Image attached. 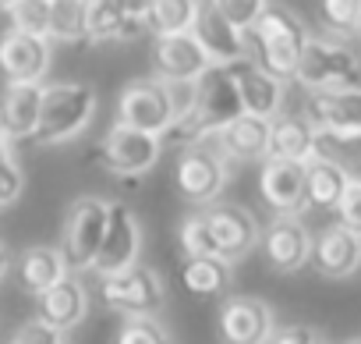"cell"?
Instances as JSON below:
<instances>
[{
  "mask_svg": "<svg viewBox=\"0 0 361 344\" xmlns=\"http://www.w3.org/2000/svg\"><path fill=\"white\" fill-rule=\"evenodd\" d=\"M117 121L128 128H138V131L166 135L177 121L166 82L163 78H135L131 85H124V93L117 100Z\"/></svg>",
  "mask_w": 361,
  "mask_h": 344,
  "instance_id": "5",
  "label": "cell"
},
{
  "mask_svg": "<svg viewBox=\"0 0 361 344\" xmlns=\"http://www.w3.org/2000/svg\"><path fill=\"white\" fill-rule=\"evenodd\" d=\"M347 170H350V178H354V182H361V160H354Z\"/></svg>",
  "mask_w": 361,
  "mask_h": 344,
  "instance_id": "42",
  "label": "cell"
},
{
  "mask_svg": "<svg viewBox=\"0 0 361 344\" xmlns=\"http://www.w3.org/2000/svg\"><path fill=\"white\" fill-rule=\"evenodd\" d=\"M206 224L213 231V245H216V256L234 263L241 256H248L255 245H259V224L255 217L245 210V206H234V203H209L206 210Z\"/></svg>",
  "mask_w": 361,
  "mask_h": 344,
  "instance_id": "13",
  "label": "cell"
},
{
  "mask_svg": "<svg viewBox=\"0 0 361 344\" xmlns=\"http://www.w3.org/2000/svg\"><path fill=\"white\" fill-rule=\"evenodd\" d=\"M308 263L322 273V277H350L361 266V235H354L343 224L322 227L319 238L312 242V256Z\"/></svg>",
  "mask_w": 361,
  "mask_h": 344,
  "instance_id": "20",
  "label": "cell"
},
{
  "mask_svg": "<svg viewBox=\"0 0 361 344\" xmlns=\"http://www.w3.org/2000/svg\"><path fill=\"white\" fill-rule=\"evenodd\" d=\"M117 344H170V333L152 316H128L117 330Z\"/></svg>",
  "mask_w": 361,
  "mask_h": 344,
  "instance_id": "32",
  "label": "cell"
},
{
  "mask_svg": "<svg viewBox=\"0 0 361 344\" xmlns=\"http://www.w3.org/2000/svg\"><path fill=\"white\" fill-rule=\"evenodd\" d=\"M8 22L15 32H32V36H47L50 25V0H18L8 4Z\"/></svg>",
  "mask_w": 361,
  "mask_h": 344,
  "instance_id": "30",
  "label": "cell"
},
{
  "mask_svg": "<svg viewBox=\"0 0 361 344\" xmlns=\"http://www.w3.org/2000/svg\"><path fill=\"white\" fill-rule=\"evenodd\" d=\"M347 344H361V337H354V340H347Z\"/></svg>",
  "mask_w": 361,
  "mask_h": 344,
  "instance_id": "45",
  "label": "cell"
},
{
  "mask_svg": "<svg viewBox=\"0 0 361 344\" xmlns=\"http://www.w3.org/2000/svg\"><path fill=\"white\" fill-rule=\"evenodd\" d=\"M213 4V11L220 15V18H227L234 29H252L255 22H259V15L269 8V0H209Z\"/></svg>",
  "mask_w": 361,
  "mask_h": 344,
  "instance_id": "33",
  "label": "cell"
},
{
  "mask_svg": "<svg viewBox=\"0 0 361 344\" xmlns=\"http://www.w3.org/2000/svg\"><path fill=\"white\" fill-rule=\"evenodd\" d=\"M114 4L121 8L124 18H131V22H145V25H149V8H152V0H114Z\"/></svg>",
  "mask_w": 361,
  "mask_h": 344,
  "instance_id": "39",
  "label": "cell"
},
{
  "mask_svg": "<svg viewBox=\"0 0 361 344\" xmlns=\"http://www.w3.org/2000/svg\"><path fill=\"white\" fill-rule=\"evenodd\" d=\"M8 266H11V256H8V249H4V245H0V277L8 273Z\"/></svg>",
  "mask_w": 361,
  "mask_h": 344,
  "instance_id": "40",
  "label": "cell"
},
{
  "mask_svg": "<svg viewBox=\"0 0 361 344\" xmlns=\"http://www.w3.org/2000/svg\"><path fill=\"white\" fill-rule=\"evenodd\" d=\"M273 330V309L262 298L238 295L220 309V333L227 344H266Z\"/></svg>",
  "mask_w": 361,
  "mask_h": 344,
  "instance_id": "17",
  "label": "cell"
},
{
  "mask_svg": "<svg viewBox=\"0 0 361 344\" xmlns=\"http://www.w3.org/2000/svg\"><path fill=\"white\" fill-rule=\"evenodd\" d=\"M315 142H319V131L305 114H287V117L276 114L273 117V128H269V156L273 160L308 163L315 156Z\"/></svg>",
  "mask_w": 361,
  "mask_h": 344,
  "instance_id": "24",
  "label": "cell"
},
{
  "mask_svg": "<svg viewBox=\"0 0 361 344\" xmlns=\"http://www.w3.org/2000/svg\"><path fill=\"white\" fill-rule=\"evenodd\" d=\"M159 153H163V135L138 131V128H128L121 121L103 135V146H99L106 170L124 174V178H138L145 170H152L159 163Z\"/></svg>",
  "mask_w": 361,
  "mask_h": 344,
  "instance_id": "8",
  "label": "cell"
},
{
  "mask_svg": "<svg viewBox=\"0 0 361 344\" xmlns=\"http://www.w3.org/2000/svg\"><path fill=\"white\" fill-rule=\"evenodd\" d=\"M245 40H248V57L269 75H276L280 82H287L298 71V61L308 43V29L290 8L269 4L259 15V22L245 29Z\"/></svg>",
  "mask_w": 361,
  "mask_h": 344,
  "instance_id": "2",
  "label": "cell"
},
{
  "mask_svg": "<svg viewBox=\"0 0 361 344\" xmlns=\"http://www.w3.org/2000/svg\"><path fill=\"white\" fill-rule=\"evenodd\" d=\"M152 64L163 82H195L213 61L195 32H163L152 40Z\"/></svg>",
  "mask_w": 361,
  "mask_h": 344,
  "instance_id": "11",
  "label": "cell"
},
{
  "mask_svg": "<svg viewBox=\"0 0 361 344\" xmlns=\"http://www.w3.org/2000/svg\"><path fill=\"white\" fill-rule=\"evenodd\" d=\"M173 182H177V192L185 199L209 206V203L220 199V192L227 185V163H224L220 153H213L206 146H188L177 160Z\"/></svg>",
  "mask_w": 361,
  "mask_h": 344,
  "instance_id": "9",
  "label": "cell"
},
{
  "mask_svg": "<svg viewBox=\"0 0 361 344\" xmlns=\"http://www.w3.org/2000/svg\"><path fill=\"white\" fill-rule=\"evenodd\" d=\"M96 114V89L82 82H57L43 85V110L32 142L39 146H61L78 138Z\"/></svg>",
  "mask_w": 361,
  "mask_h": 344,
  "instance_id": "3",
  "label": "cell"
},
{
  "mask_svg": "<svg viewBox=\"0 0 361 344\" xmlns=\"http://www.w3.org/2000/svg\"><path fill=\"white\" fill-rule=\"evenodd\" d=\"M259 245H262L266 263L280 273L301 270L312 256V235H308V227L301 224L298 213H276L266 224V231L259 235Z\"/></svg>",
  "mask_w": 361,
  "mask_h": 344,
  "instance_id": "14",
  "label": "cell"
},
{
  "mask_svg": "<svg viewBox=\"0 0 361 344\" xmlns=\"http://www.w3.org/2000/svg\"><path fill=\"white\" fill-rule=\"evenodd\" d=\"M350 185V170L329 156H312L305 167V199L315 210H336Z\"/></svg>",
  "mask_w": 361,
  "mask_h": 344,
  "instance_id": "25",
  "label": "cell"
},
{
  "mask_svg": "<svg viewBox=\"0 0 361 344\" xmlns=\"http://www.w3.org/2000/svg\"><path fill=\"white\" fill-rule=\"evenodd\" d=\"M305 167L298 160H273L266 156L262 174H259V192L273 213H301L308 206L305 199Z\"/></svg>",
  "mask_w": 361,
  "mask_h": 344,
  "instance_id": "16",
  "label": "cell"
},
{
  "mask_svg": "<svg viewBox=\"0 0 361 344\" xmlns=\"http://www.w3.org/2000/svg\"><path fill=\"white\" fill-rule=\"evenodd\" d=\"M180 280L185 287L199 298H213L220 291H227L231 280V263L216 259V256H188V263L180 266Z\"/></svg>",
  "mask_w": 361,
  "mask_h": 344,
  "instance_id": "27",
  "label": "cell"
},
{
  "mask_svg": "<svg viewBox=\"0 0 361 344\" xmlns=\"http://www.w3.org/2000/svg\"><path fill=\"white\" fill-rule=\"evenodd\" d=\"M36 319L39 323H47L50 330H57V333H64V330H71V326H78L82 319H85V312H89V291H85V284L78 280V277H64V280H57L54 287H47V291H39L36 295Z\"/></svg>",
  "mask_w": 361,
  "mask_h": 344,
  "instance_id": "19",
  "label": "cell"
},
{
  "mask_svg": "<svg viewBox=\"0 0 361 344\" xmlns=\"http://www.w3.org/2000/svg\"><path fill=\"white\" fill-rule=\"evenodd\" d=\"M305 117L326 135H354L361 131V89H312Z\"/></svg>",
  "mask_w": 361,
  "mask_h": 344,
  "instance_id": "15",
  "label": "cell"
},
{
  "mask_svg": "<svg viewBox=\"0 0 361 344\" xmlns=\"http://www.w3.org/2000/svg\"><path fill=\"white\" fill-rule=\"evenodd\" d=\"M266 344H322L315 337L312 326H283V330H273Z\"/></svg>",
  "mask_w": 361,
  "mask_h": 344,
  "instance_id": "37",
  "label": "cell"
},
{
  "mask_svg": "<svg viewBox=\"0 0 361 344\" xmlns=\"http://www.w3.org/2000/svg\"><path fill=\"white\" fill-rule=\"evenodd\" d=\"M354 32H357V36H361V15H357V25H354Z\"/></svg>",
  "mask_w": 361,
  "mask_h": 344,
  "instance_id": "44",
  "label": "cell"
},
{
  "mask_svg": "<svg viewBox=\"0 0 361 344\" xmlns=\"http://www.w3.org/2000/svg\"><path fill=\"white\" fill-rule=\"evenodd\" d=\"M361 15V0H319V18L333 32H354Z\"/></svg>",
  "mask_w": 361,
  "mask_h": 344,
  "instance_id": "34",
  "label": "cell"
},
{
  "mask_svg": "<svg viewBox=\"0 0 361 344\" xmlns=\"http://www.w3.org/2000/svg\"><path fill=\"white\" fill-rule=\"evenodd\" d=\"M4 156H11V146H8V135L0 131V160H4Z\"/></svg>",
  "mask_w": 361,
  "mask_h": 344,
  "instance_id": "41",
  "label": "cell"
},
{
  "mask_svg": "<svg viewBox=\"0 0 361 344\" xmlns=\"http://www.w3.org/2000/svg\"><path fill=\"white\" fill-rule=\"evenodd\" d=\"M269 128H273V117L241 114L216 135V153L224 160L231 156V160H241V163L266 160L269 156Z\"/></svg>",
  "mask_w": 361,
  "mask_h": 344,
  "instance_id": "21",
  "label": "cell"
},
{
  "mask_svg": "<svg viewBox=\"0 0 361 344\" xmlns=\"http://www.w3.org/2000/svg\"><path fill=\"white\" fill-rule=\"evenodd\" d=\"M25 189V178H22V167L15 163V156H4L0 160V206H11Z\"/></svg>",
  "mask_w": 361,
  "mask_h": 344,
  "instance_id": "35",
  "label": "cell"
},
{
  "mask_svg": "<svg viewBox=\"0 0 361 344\" xmlns=\"http://www.w3.org/2000/svg\"><path fill=\"white\" fill-rule=\"evenodd\" d=\"M192 32L199 36V43L206 47V54H209L213 64H231V61L248 57V40H245V32L234 29L227 18H220V15L213 11L209 0L199 8V18H195V29H192Z\"/></svg>",
  "mask_w": 361,
  "mask_h": 344,
  "instance_id": "22",
  "label": "cell"
},
{
  "mask_svg": "<svg viewBox=\"0 0 361 344\" xmlns=\"http://www.w3.org/2000/svg\"><path fill=\"white\" fill-rule=\"evenodd\" d=\"M99 295H103V302L110 309L128 312V316H152L166 302V291H163L159 273L152 266H145V263H135V266H128L121 273L103 277Z\"/></svg>",
  "mask_w": 361,
  "mask_h": 344,
  "instance_id": "6",
  "label": "cell"
},
{
  "mask_svg": "<svg viewBox=\"0 0 361 344\" xmlns=\"http://www.w3.org/2000/svg\"><path fill=\"white\" fill-rule=\"evenodd\" d=\"M241 96H238V82L231 75L227 64H209L199 78H195V93L188 110L173 121V128L166 131L170 142L180 146H199L206 138H216L234 117H241Z\"/></svg>",
  "mask_w": 361,
  "mask_h": 344,
  "instance_id": "1",
  "label": "cell"
},
{
  "mask_svg": "<svg viewBox=\"0 0 361 344\" xmlns=\"http://www.w3.org/2000/svg\"><path fill=\"white\" fill-rule=\"evenodd\" d=\"M89 36V0H50V43H75Z\"/></svg>",
  "mask_w": 361,
  "mask_h": 344,
  "instance_id": "28",
  "label": "cell"
},
{
  "mask_svg": "<svg viewBox=\"0 0 361 344\" xmlns=\"http://www.w3.org/2000/svg\"><path fill=\"white\" fill-rule=\"evenodd\" d=\"M138 252H142V227H138L135 213L124 203H110L106 231H103L99 252L92 259V270L99 277L121 273V270H128V266L138 263Z\"/></svg>",
  "mask_w": 361,
  "mask_h": 344,
  "instance_id": "10",
  "label": "cell"
},
{
  "mask_svg": "<svg viewBox=\"0 0 361 344\" xmlns=\"http://www.w3.org/2000/svg\"><path fill=\"white\" fill-rule=\"evenodd\" d=\"M8 4H18V0H0V8H8Z\"/></svg>",
  "mask_w": 361,
  "mask_h": 344,
  "instance_id": "43",
  "label": "cell"
},
{
  "mask_svg": "<svg viewBox=\"0 0 361 344\" xmlns=\"http://www.w3.org/2000/svg\"><path fill=\"white\" fill-rule=\"evenodd\" d=\"M50 50L54 43L47 36L11 29L8 36H0V75L8 78V85L43 82V75L50 71Z\"/></svg>",
  "mask_w": 361,
  "mask_h": 344,
  "instance_id": "12",
  "label": "cell"
},
{
  "mask_svg": "<svg viewBox=\"0 0 361 344\" xmlns=\"http://www.w3.org/2000/svg\"><path fill=\"white\" fill-rule=\"evenodd\" d=\"M43 110V82L8 85L0 96V131L8 138H32Z\"/></svg>",
  "mask_w": 361,
  "mask_h": 344,
  "instance_id": "23",
  "label": "cell"
},
{
  "mask_svg": "<svg viewBox=\"0 0 361 344\" xmlns=\"http://www.w3.org/2000/svg\"><path fill=\"white\" fill-rule=\"evenodd\" d=\"M336 217H340V224H343V227H350L354 235H361V182H354V178H350V185H347L343 199L336 203Z\"/></svg>",
  "mask_w": 361,
  "mask_h": 344,
  "instance_id": "36",
  "label": "cell"
},
{
  "mask_svg": "<svg viewBox=\"0 0 361 344\" xmlns=\"http://www.w3.org/2000/svg\"><path fill=\"white\" fill-rule=\"evenodd\" d=\"M177 238H180V249L185 256H216V245H213V231L206 224V213H188L177 227ZM220 259V256H216Z\"/></svg>",
  "mask_w": 361,
  "mask_h": 344,
  "instance_id": "31",
  "label": "cell"
},
{
  "mask_svg": "<svg viewBox=\"0 0 361 344\" xmlns=\"http://www.w3.org/2000/svg\"><path fill=\"white\" fill-rule=\"evenodd\" d=\"M68 270H71V266H68V259H64L61 249L36 245V249L22 252V284H25V291H32V295H39V291L54 287L57 280H64Z\"/></svg>",
  "mask_w": 361,
  "mask_h": 344,
  "instance_id": "26",
  "label": "cell"
},
{
  "mask_svg": "<svg viewBox=\"0 0 361 344\" xmlns=\"http://www.w3.org/2000/svg\"><path fill=\"white\" fill-rule=\"evenodd\" d=\"M15 344H64V340H61V333H57V330H50L47 323H39V319H36V323H29V326L18 333V340H15Z\"/></svg>",
  "mask_w": 361,
  "mask_h": 344,
  "instance_id": "38",
  "label": "cell"
},
{
  "mask_svg": "<svg viewBox=\"0 0 361 344\" xmlns=\"http://www.w3.org/2000/svg\"><path fill=\"white\" fill-rule=\"evenodd\" d=\"M199 0H152L149 8V32H192L199 18Z\"/></svg>",
  "mask_w": 361,
  "mask_h": 344,
  "instance_id": "29",
  "label": "cell"
},
{
  "mask_svg": "<svg viewBox=\"0 0 361 344\" xmlns=\"http://www.w3.org/2000/svg\"><path fill=\"white\" fill-rule=\"evenodd\" d=\"M294 78L312 89H361V57L340 40H312L298 61Z\"/></svg>",
  "mask_w": 361,
  "mask_h": 344,
  "instance_id": "4",
  "label": "cell"
},
{
  "mask_svg": "<svg viewBox=\"0 0 361 344\" xmlns=\"http://www.w3.org/2000/svg\"><path fill=\"white\" fill-rule=\"evenodd\" d=\"M234 82H238V96L245 114H259V117H276L283 107V82L276 75H269L266 68H259L252 57L231 61L227 64Z\"/></svg>",
  "mask_w": 361,
  "mask_h": 344,
  "instance_id": "18",
  "label": "cell"
},
{
  "mask_svg": "<svg viewBox=\"0 0 361 344\" xmlns=\"http://www.w3.org/2000/svg\"><path fill=\"white\" fill-rule=\"evenodd\" d=\"M106 217H110V203L96 196H82L71 203L64 220V249H61L71 270H92V259L106 231Z\"/></svg>",
  "mask_w": 361,
  "mask_h": 344,
  "instance_id": "7",
  "label": "cell"
}]
</instances>
